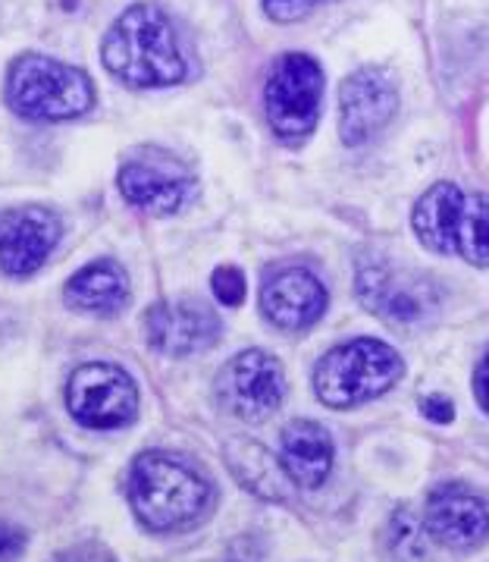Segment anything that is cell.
Segmentation results:
<instances>
[{
  "mask_svg": "<svg viewBox=\"0 0 489 562\" xmlns=\"http://www.w3.org/2000/svg\"><path fill=\"white\" fill-rule=\"evenodd\" d=\"M104 67L133 89H163L185 79L177 29L155 3H135L116 16L101 45Z\"/></svg>",
  "mask_w": 489,
  "mask_h": 562,
  "instance_id": "6da1fadb",
  "label": "cell"
},
{
  "mask_svg": "<svg viewBox=\"0 0 489 562\" xmlns=\"http://www.w3.org/2000/svg\"><path fill=\"white\" fill-rule=\"evenodd\" d=\"M129 503L145 528L177 531L204 516L211 484L177 456L141 452L129 472Z\"/></svg>",
  "mask_w": 489,
  "mask_h": 562,
  "instance_id": "7a4b0ae2",
  "label": "cell"
},
{
  "mask_svg": "<svg viewBox=\"0 0 489 562\" xmlns=\"http://www.w3.org/2000/svg\"><path fill=\"white\" fill-rule=\"evenodd\" d=\"M421 243L470 265H489V199L465 192L455 182H436L414 207Z\"/></svg>",
  "mask_w": 489,
  "mask_h": 562,
  "instance_id": "3957f363",
  "label": "cell"
},
{
  "mask_svg": "<svg viewBox=\"0 0 489 562\" xmlns=\"http://www.w3.org/2000/svg\"><path fill=\"white\" fill-rule=\"evenodd\" d=\"M7 104L25 120H72L89 111L94 101L89 76L45 54H23L7 72Z\"/></svg>",
  "mask_w": 489,
  "mask_h": 562,
  "instance_id": "277c9868",
  "label": "cell"
},
{
  "mask_svg": "<svg viewBox=\"0 0 489 562\" xmlns=\"http://www.w3.org/2000/svg\"><path fill=\"white\" fill-rule=\"evenodd\" d=\"M399 352L379 339H352L327 352L314 371V393L330 408H352L383 396L399 381Z\"/></svg>",
  "mask_w": 489,
  "mask_h": 562,
  "instance_id": "5b68a950",
  "label": "cell"
},
{
  "mask_svg": "<svg viewBox=\"0 0 489 562\" xmlns=\"http://www.w3.org/2000/svg\"><path fill=\"white\" fill-rule=\"evenodd\" d=\"M323 98V69L308 54H283L268 76L264 108L273 133L302 142L314 133Z\"/></svg>",
  "mask_w": 489,
  "mask_h": 562,
  "instance_id": "8992f818",
  "label": "cell"
},
{
  "mask_svg": "<svg viewBox=\"0 0 489 562\" xmlns=\"http://www.w3.org/2000/svg\"><path fill=\"white\" fill-rule=\"evenodd\" d=\"M69 415L91 430L126 428L138 412L133 378L104 361H91L72 371L67 383Z\"/></svg>",
  "mask_w": 489,
  "mask_h": 562,
  "instance_id": "52a82bcc",
  "label": "cell"
},
{
  "mask_svg": "<svg viewBox=\"0 0 489 562\" xmlns=\"http://www.w3.org/2000/svg\"><path fill=\"white\" fill-rule=\"evenodd\" d=\"M217 396L236 418L248 425L268 422L286 396L283 364L261 349H248L232 361H226L217 378Z\"/></svg>",
  "mask_w": 489,
  "mask_h": 562,
  "instance_id": "ba28073f",
  "label": "cell"
},
{
  "mask_svg": "<svg viewBox=\"0 0 489 562\" xmlns=\"http://www.w3.org/2000/svg\"><path fill=\"white\" fill-rule=\"evenodd\" d=\"M145 334L157 352L185 359L211 349L220 339V317L198 299L157 302L145 315Z\"/></svg>",
  "mask_w": 489,
  "mask_h": 562,
  "instance_id": "9c48e42d",
  "label": "cell"
},
{
  "mask_svg": "<svg viewBox=\"0 0 489 562\" xmlns=\"http://www.w3.org/2000/svg\"><path fill=\"white\" fill-rule=\"evenodd\" d=\"M423 531L448 550H474L489 540V506L462 484H443L423 509Z\"/></svg>",
  "mask_w": 489,
  "mask_h": 562,
  "instance_id": "30bf717a",
  "label": "cell"
},
{
  "mask_svg": "<svg viewBox=\"0 0 489 562\" xmlns=\"http://www.w3.org/2000/svg\"><path fill=\"white\" fill-rule=\"evenodd\" d=\"M399 94L383 69H357L339 91V130L345 145H364L396 116Z\"/></svg>",
  "mask_w": 489,
  "mask_h": 562,
  "instance_id": "8fae6325",
  "label": "cell"
},
{
  "mask_svg": "<svg viewBox=\"0 0 489 562\" xmlns=\"http://www.w3.org/2000/svg\"><path fill=\"white\" fill-rule=\"evenodd\" d=\"M60 239V221L47 207H13L0 214V270L29 277L42 268Z\"/></svg>",
  "mask_w": 489,
  "mask_h": 562,
  "instance_id": "7c38bea8",
  "label": "cell"
},
{
  "mask_svg": "<svg viewBox=\"0 0 489 562\" xmlns=\"http://www.w3.org/2000/svg\"><path fill=\"white\" fill-rule=\"evenodd\" d=\"M261 308L280 330H305L327 312V290L311 270L280 268L261 290Z\"/></svg>",
  "mask_w": 489,
  "mask_h": 562,
  "instance_id": "4fadbf2b",
  "label": "cell"
},
{
  "mask_svg": "<svg viewBox=\"0 0 489 562\" xmlns=\"http://www.w3.org/2000/svg\"><path fill=\"white\" fill-rule=\"evenodd\" d=\"M357 293L371 312L393 317V321H414L430 308V299H427L430 283L421 273L386 268V265L361 270Z\"/></svg>",
  "mask_w": 489,
  "mask_h": 562,
  "instance_id": "5bb4252c",
  "label": "cell"
},
{
  "mask_svg": "<svg viewBox=\"0 0 489 562\" xmlns=\"http://www.w3.org/2000/svg\"><path fill=\"white\" fill-rule=\"evenodd\" d=\"M333 437L317 422H292L280 440V465L295 487L314 491L333 472Z\"/></svg>",
  "mask_w": 489,
  "mask_h": 562,
  "instance_id": "9a60e30c",
  "label": "cell"
},
{
  "mask_svg": "<svg viewBox=\"0 0 489 562\" xmlns=\"http://www.w3.org/2000/svg\"><path fill=\"white\" fill-rule=\"evenodd\" d=\"M120 192L126 202L141 211L173 214L189 195V180L170 167H160L151 160H133L120 170Z\"/></svg>",
  "mask_w": 489,
  "mask_h": 562,
  "instance_id": "2e32d148",
  "label": "cell"
},
{
  "mask_svg": "<svg viewBox=\"0 0 489 562\" xmlns=\"http://www.w3.org/2000/svg\"><path fill=\"white\" fill-rule=\"evenodd\" d=\"M69 308L76 312H89V315H113L123 308V302L129 299V280L120 265L113 261H94L79 273H72L67 283Z\"/></svg>",
  "mask_w": 489,
  "mask_h": 562,
  "instance_id": "e0dca14e",
  "label": "cell"
},
{
  "mask_svg": "<svg viewBox=\"0 0 489 562\" xmlns=\"http://www.w3.org/2000/svg\"><path fill=\"white\" fill-rule=\"evenodd\" d=\"M229 469L239 474L248 491L254 494L268 496V499H280V469L273 465L270 452L258 443H248V440H239L229 447Z\"/></svg>",
  "mask_w": 489,
  "mask_h": 562,
  "instance_id": "ac0fdd59",
  "label": "cell"
},
{
  "mask_svg": "<svg viewBox=\"0 0 489 562\" xmlns=\"http://www.w3.org/2000/svg\"><path fill=\"white\" fill-rule=\"evenodd\" d=\"M214 295L223 305L236 308L244 302V277L242 270L236 268H217L214 270Z\"/></svg>",
  "mask_w": 489,
  "mask_h": 562,
  "instance_id": "d6986e66",
  "label": "cell"
},
{
  "mask_svg": "<svg viewBox=\"0 0 489 562\" xmlns=\"http://www.w3.org/2000/svg\"><path fill=\"white\" fill-rule=\"evenodd\" d=\"M323 3H330V0H264V10L276 23H295V20H305Z\"/></svg>",
  "mask_w": 489,
  "mask_h": 562,
  "instance_id": "ffe728a7",
  "label": "cell"
},
{
  "mask_svg": "<svg viewBox=\"0 0 489 562\" xmlns=\"http://www.w3.org/2000/svg\"><path fill=\"white\" fill-rule=\"evenodd\" d=\"M25 550V531L0 521V562H16Z\"/></svg>",
  "mask_w": 489,
  "mask_h": 562,
  "instance_id": "44dd1931",
  "label": "cell"
},
{
  "mask_svg": "<svg viewBox=\"0 0 489 562\" xmlns=\"http://www.w3.org/2000/svg\"><path fill=\"white\" fill-rule=\"evenodd\" d=\"M421 408L427 418H433V422H440V425H445V422H452V418H455L452 403H448V400H440V396H430V400H423Z\"/></svg>",
  "mask_w": 489,
  "mask_h": 562,
  "instance_id": "7402d4cb",
  "label": "cell"
},
{
  "mask_svg": "<svg viewBox=\"0 0 489 562\" xmlns=\"http://www.w3.org/2000/svg\"><path fill=\"white\" fill-rule=\"evenodd\" d=\"M474 393H477V400L480 405L489 412V352L487 359L480 361V368H477V378H474Z\"/></svg>",
  "mask_w": 489,
  "mask_h": 562,
  "instance_id": "603a6c76",
  "label": "cell"
}]
</instances>
